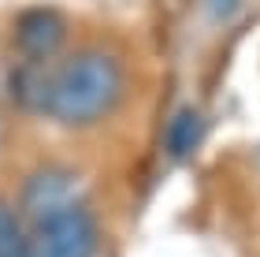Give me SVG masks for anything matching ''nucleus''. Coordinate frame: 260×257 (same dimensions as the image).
I'll return each instance as SVG.
<instances>
[{
	"instance_id": "423d86ee",
	"label": "nucleus",
	"mask_w": 260,
	"mask_h": 257,
	"mask_svg": "<svg viewBox=\"0 0 260 257\" xmlns=\"http://www.w3.org/2000/svg\"><path fill=\"white\" fill-rule=\"evenodd\" d=\"M0 257H26V235L8 202H0Z\"/></svg>"
},
{
	"instance_id": "20e7f679",
	"label": "nucleus",
	"mask_w": 260,
	"mask_h": 257,
	"mask_svg": "<svg viewBox=\"0 0 260 257\" xmlns=\"http://www.w3.org/2000/svg\"><path fill=\"white\" fill-rule=\"evenodd\" d=\"M63 19L56 11H26L19 19V30H15V41L19 49L30 56V60H49V56L60 52L63 45Z\"/></svg>"
},
{
	"instance_id": "f257e3e1",
	"label": "nucleus",
	"mask_w": 260,
	"mask_h": 257,
	"mask_svg": "<svg viewBox=\"0 0 260 257\" xmlns=\"http://www.w3.org/2000/svg\"><path fill=\"white\" fill-rule=\"evenodd\" d=\"M123 93V67L112 52L86 49L75 52L41 82L38 101L52 120L67 127H86L104 120Z\"/></svg>"
},
{
	"instance_id": "7ed1b4c3",
	"label": "nucleus",
	"mask_w": 260,
	"mask_h": 257,
	"mask_svg": "<svg viewBox=\"0 0 260 257\" xmlns=\"http://www.w3.org/2000/svg\"><path fill=\"white\" fill-rule=\"evenodd\" d=\"M22 197H26V209L34 213V220L52 216V213H60V209L78 205V179L63 168H45V172L26 179Z\"/></svg>"
},
{
	"instance_id": "f03ea898",
	"label": "nucleus",
	"mask_w": 260,
	"mask_h": 257,
	"mask_svg": "<svg viewBox=\"0 0 260 257\" xmlns=\"http://www.w3.org/2000/svg\"><path fill=\"white\" fill-rule=\"evenodd\" d=\"M93 250H97V224L78 205L41 216L26 239V257H93Z\"/></svg>"
},
{
	"instance_id": "39448f33",
	"label": "nucleus",
	"mask_w": 260,
	"mask_h": 257,
	"mask_svg": "<svg viewBox=\"0 0 260 257\" xmlns=\"http://www.w3.org/2000/svg\"><path fill=\"white\" fill-rule=\"evenodd\" d=\"M197 138H201V116L190 112V108H182L179 116H175L171 134H168L171 153H175V157H186V153H190V149L197 146Z\"/></svg>"
},
{
	"instance_id": "0eeeda50",
	"label": "nucleus",
	"mask_w": 260,
	"mask_h": 257,
	"mask_svg": "<svg viewBox=\"0 0 260 257\" xmlns=\"http://www.w3.org/2000/svg\"><path fill=\"white\" fill-rule=\"evenodd\" d=\"M208 8H212V15H216V19H231L234 8H238V0H208Z\"/></svg>"
}]
</instances>
